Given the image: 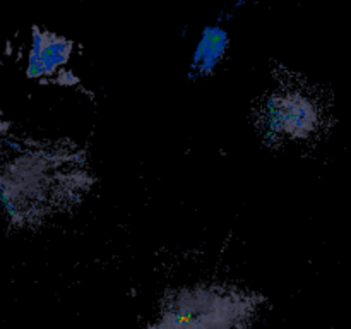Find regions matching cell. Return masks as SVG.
Segmentation results:
<instances>
[{"instance_id": "obj_1", "label": "cell", "mask_w": 351, "mask_h": 329, "mask_svg": "<svg viewBox=\"0 0 351 329\" xmlns=\"http://www.w3.org/2000/svg\"><path fill=\"white\" fill-rule=\"evenodd\" d=\"M257 298L237 288H182L163 302L147 329H243Z\"/></svg>"}, {"instance_id": "obj_2", "label": "cell", "mask_w": 351, "mask_h": 329, "mask_svg": "<svg viewBox=\"0 0 351 329\" xmlns=\"http://www.w3.org/2000/svg\"><path fill=\"white\" fill-rule=\"evenodd\" d=\"M324 110L317 96L300 84L274 89L259 106V129L273 141L300 143L317 136Z\"/></svg>"}, {"instance_id": "obj_3", "label": "cell", "mask_w": 351, "mask_h": 329, "mask_svg": "<svg viewBox=\"0 0 351 329\" xmlns=\"http://www.w3.org/2000/svg\"><path fill=\"white\" fill-rule=\"evenodd\" d=\"M72 41L55 34H40L34 43L33 57H31V74L47 75L53 74L64 67L72 55Z\"/></svg>"}, {"instance_id": "obj_4", "label": "cell", "mask_w": 351, "mask_h": 329, "mask_svg": "<svg viewBox=\"0 0 351 329\" xmlns=\"http://www.w3.org/2000/svg\"><path fill=\"white\" fill-rule=\"evenodd\" d=\"M228 33L221 26H208L202 33L201 41L192 58V74L208 75L219 65L228 50Z\"/></svg>"}]
</instances>
